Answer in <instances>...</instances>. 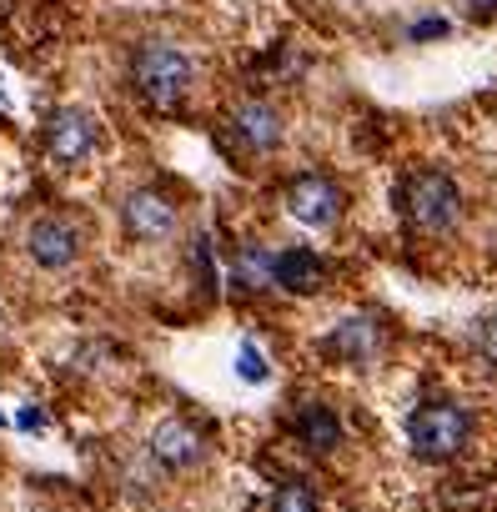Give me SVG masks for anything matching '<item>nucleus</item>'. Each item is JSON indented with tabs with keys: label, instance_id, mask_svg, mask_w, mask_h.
<instances>
[{
	"label": "nucleus",
	"instance_id": "423d86ee",
	"mask_svg": "<svg viewBox=\"0 0 497 512\" xmlns=\"http://www.w3.org/2000/svg\"><path fill=\"white\" fill-rule=\"evenodd\" d=\"M322 352H327L332 362H342V367H357V372L382 367L387 352H392V327H387V317H377V312L342 317V322L322 337Z\"/></svg>",
	"mask_w": 497,
	"mask_h": 512
},
{
	"label": "nucleus",
	"instance_id": "1a4fd4ad",
	"mask_svg": "<svg viewBox=\"0 0 497 512\" xmlns=\"http://www.w3.org/2000/svg\"><path fill=\"white\" fill-rule=\"evenodd\" d=\"M282 206H287V216H292L297 226L327 231V226H337V221L347 216V191H342L332 176L307 171V176H292V181L282 186Z\"/></svg>",
	"mask_w": 497,
	"mask_h": 512
},
{
	"label": "nucleus",
	"instance_id": "39448f33",
	"mask_svg": "<svg viewBox=\"0 0 497 512\" xmlns=\"http://www.w3.org/2000/svg\"><path fill=\"white\" fill-rule=\"evenodd\" d=\"M41 146H46V161L61 166V171H81L96 161L101 151V121L86 111V106H56L41 126Z\"/></svg>",
	"mask_w": 497,
	"mask_h": 512
},
{
	"label": "nucleus",
	"instance_id": "f3484780",
	"mask_svg": "<svg viewBox=\"0 0 497 512\" xmlns=\"http://www.w3.org/2000/svg\"><path fill=\"white\" fill-rule=\"evenodd\" d=\"M477 342L487 347V357H497V322H482L477 327Z\"/></svg>",
	"mask_w": 497,
	"mask_h": 512
},
{
	"label": "nucleus",
	"instance_id": "ddd939ff",
	"mask_svg": "<svg viewBox=\"0 0 497 512\" xmlns=\"http://www.w3.org/2000/svg\"><path fill=\"white\" fill-rule=\"evenodd\" d=\"M272 262H277V251H267L262 241H246V246H236V256H231V282H236L241 292H267V287H277V282H272Z\"/></svg>",
	"mask_w": 497,
	"mask_h": 512
},
{
	"label": "nucleus",
	"instance_id": "7ed1b4c3",
	"mask_svg": "<svg viewBox=\"0 0 497 512\" xmlns=\"http://www.w3.org/2000/svg\"><path fill=\"white\" fill-rule=\"evenodd\" d=\"M472 442V412L452 397H432L407 417V447L422 462H452Z\"/></svg>",
	"mask_w": 497,
	"mask_h": 512
},
{
	"label": "nucleus",
	"instance_id": "20e7f679",
	"mask_svg": "<svg viewBox=\"0 0 497 512\" xmlns=\"http://www.w3.org/2000/svg\"><path fill=\"white\" fill-rule=\"evenodd\" d=\"M282 141H287V116H282V106H272L267 96H241V101L226 111V146H231L241 161H262V156H272Z\"/></svg>",
	"mask_w": 497,
	"mask_h": 512
},
{
	"label": "nucleus",
	"instance_id": "f8f14e48",
	"mask_svg": "<svg viewBox=\"0 0 497 512\" xmlns=\"http://www.w3.org/2000/svg\"><path fill=\"white\" fill-rule=\"evenodd\" d=\"M272 282L292 297H317L327 287V267H322V256L307 251V246H287L277 251V262H272Z\"/></svg>",
	"mask_w": 497,
	"mask_h": 512
},
{
	"label": "nucleus",
	"instance_id": "2eb2a0df",
	"mask_svg": "<svg viewBox=\"0 0 497 512\" xmlns=\"http://www.w3.org/2000/svg\"><path fill=\"white\" fill-rule=\"evenodd\" d=\"M457 11H462L467 21L487 26V21H497V0H457Z\"/></svg>",
	"mask_w": 497,
	"mask_h": 512
},
{
	"label": "nucleus",
	"instance_id": "9b49d317",
	"mask_svg": "<svg viewBox=\"0 0 497 512\" xmlns=\"http://www.w3.org/2000/svg\"><path fill=\"white\" fill-rule=\"evenodd\" d=\"M292 432H297V442H302L312 457H332V452L347 442V427H342V417H337L327 402H302V407L292 412Z\"/></svg>",
	"mask_w": 497,
	"mask_h": 512
},
{
	"label": "nucleus",
	"instance_id": "6e6552de",
	"mask_svg": "<svg viewBox=\"0 0 497 512\" xmlns=\"http://www.w3.org/2000/svg\"><path fill=\"white\" fill-rule=\"evenodd\" d=\"M121 231L136 246H161L181 231V201L161 186H136L121 201Z\"/></svg>",
	"mask_w": 497,
	"mask_h": 512
},
{
	"label": "nucleus",
	"instance_id": "f03ea898",
	"mask_svg": "<svg viewBox=\"0 0 497 512\" xmlns=\"http://www.w3.org/2000/svg\"><path fill=\"white\" fill-rule=\"evenodd\" d=\"M397 201H402V221H407V231L412 236H452L457 226H462V186L447 176V171H437V166H422V171H412L407 181H402V191H397Z\"/></svg>",
	"mask_w": 497,
	"mask_h": 512
},
{
	"label": "nucleus",
	"instance_id": "9d476101",
	"mask_svg": "<svg viewBox=\"0 0 497 512\" xmlns=\"http://www.w3.org/2000/svg\"><path fill=\"white\" fill-rule=\"evenodd\" d=\"M146 457H151L161 472L186 477V472H196V467L206 462V437H201L191 422L166 417V422H156V432H151V442H146Z\"/></svg>",
	"mask_w": 497,
	"mask_h": 512
},
{
	"label": "nucleus",
	"instance_id": "4468645a",
	"mask_svg": "<svg viewBox=\"0 0 497 512\" xmlns=\"http://www.w3.org/2000/svg\"><path fill=\"white\" fill-rule=\"evenodd\" d=\"M267 512H322V497L312 492V482H302V477H282V482L272 487Z\"/></svg>",
	"mask_w": 497,
	"mask_h": 512
},
{
	"label": "nucleus",
	"instance_id": "f257e3e1",
	"mask_svg": "<svg viewBox=\"0 0 497 512\" xmlns=\"http://www.w3.org/2000/svg\"><path fill=\"white\" fill-rule=\"evenodd\" d=\"M131 91L151 106V111H181L186 96L196 91V61L186 46L166 41V36H146L131 61H126Z\"/></svg>",
	"mask_w": 497,
	"mask_h": 512
},
{
	"label": "nucleus",
	"instance_id": "dca6fc26",
	"mask_svg": "<svg viewBox=\"0 0 497 512\" xmlns=\"http://www.w3.org/2000/svg\"><path fill=\"white\" fill-rule=\"evenodd\" d=\"M241 372H246V377H257V382L267 377V367H262V357H257L252 347H246V352H241Z\"/></svg>",
	"mask_w": 497,
	"mask_h": 512
},
{
	"label": "nucleus",
	"instance_id": "0eeeda50",
	"mask_svg": "<svg viewBox=\"0 0 497 512\" xmlns=\"http://www.w3.org/2000/svg\"><path fill=\"white\" fill-rule=\"evenodd\" d=\"M86 251V226L66 211H41L26 226V256L41 272H71Z\"/></svg>",
	"mask_w": 497,
	"mask_h": 512
}]
</instances>
